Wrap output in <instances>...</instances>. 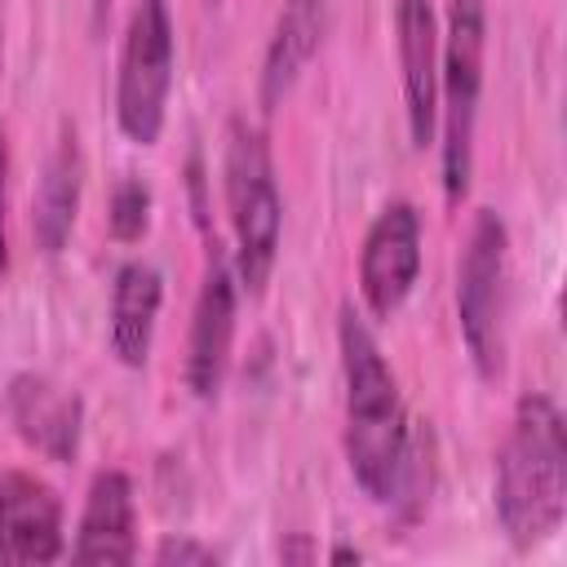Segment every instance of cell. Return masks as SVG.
I'll return each mask as SVG.
<instances>
[{
  "label": "cell",
  "mask_w": 567,
  "mask_h": 567,
  "mask_svg": "<svg viewBox=\"0 0 567 567\" xmlns=\"http://www.w3.org/2000/svg\"><path fill=\"white\" fill-rule=\"evenodd\" d=\"M496 518L518 549L549 540L567 518V434L549 394H523L496 452Z\"/></svg>",
  "instance_id": "2"
},
{
  "label": "cell",
  "mask_w": 567,
  "mask_h": 567,
  "mask_svg": "<svg viewBox=\"0 0 567 567\" xmlns=\"http://www.w3.org/2000/svg\"><path fill=\"white\" fill-rule=\"evenodd\" d=\"M133 527H137L133 478L124 470H102L89 483L71 554L80 563H133L137 558V532Z\"/></svg>",
  "instance_id": "12"
},
{
  "label": "cell",
  "mask_w": 567,
  "mask_h": 567,
  "mask_svg": "<svg viewBox=\"0 0 567 567\" xmlns=\"http://www.w3.org/2000/svg\"><path fill=\"white\" fill-rule=\"evenodd\" d=\"M155 563H177V567H208V563H217V554L208 549V545H195V540H186V536H164L159 540V549H155Z\"/></svg>",
  "instance_id": "17"
},
{
  "label": "cell",
  "mask_w": 567,
  "mask_h": 567,
  "mask_svg": "<svg viewBox=\"0 0 567 567\" xmlns=\"http://www.w3.org/2000/svg\"><path fill=\"white\" fill-rule=\"evenodd\" d=\"M106 226L120 244H137L151 226V186L142 177H124L115 182L111 190V213H106Z\"/></svg>",
  "instance_id": "16"
},
{
  "label": "cell",
  "mask_w": 567,
  "mask_h": 567,
  "mask_svg": "<svg viewBox=\"0 0 567 567\" xmlns=\"http://www.w3.org/2000/svg\"><path fill=\"white\" fill-rule=\"evenodd\" d=\"M235 301H239L235 266L217 244H208L199 297L190 310V337H186V390L195 399H217L226 381L230 346H235Z\"/></svg>",
  "instance_id": "7"
},
{
  "label": "cell",
  "mask_w": 567,
  "mask_h": 567,
  "mask_svg": "<svg viewBox=\"0 0 567 567\" xmlns=\"http://www.w3.org/2000/svg\"><path fill=\"white\" fill-rule=\"evenodd\" d=\"M4 177H9V146L0 137V279H4V261H9V248H4Z\"/></svg>",
  "instance_id": "18"
},
{
  "label": "cell",
  "mask_w": 567,
  "mask_h": 567,
  "mask_svg": "<svg viewBox=\"0 0 567 567\" xmlns=\"http://www.w3.org/2000/svg\"><path fill=\"white\" fill-rule=\"evenodd\" d=\"M337 341H341V377H346L350 474L377 505H394V492L403 483L408 452H412V425L399 394V377L390 372L377 337L350 306H341Z\"/></svg>",
  "instance_id": "1"
},
{
  "label": "cell",
  "mask_w": 567,
  "mask_h": 567,
  "mask_svg": "<svg viewBox=\"0 0 567 567\" xmlns=\"http://www.w3.org/2000/svg\"><path fill=\"white\" fill-rule=\"evenodd\" d=\"M323 27H328V0H284L270 44H266V62H261V106L275 111L292 84L301 80V71L310 66V58L323 44Z\"/></svg>",
  "instance_id": "14"
},
{
  "label": "cell",
  "mask_w": 567,
  "mask_h": 567,
  "mask_svg": "<svg viewBox=\"0 0 567 567\" xmlns=\"http://www.w3.org/2000/svg\"><path fill=\"white\" fill-rule=\"evenodd\" d=\"M159 301H164V275L151 261H124L115 270L111 310H106V319H111L106 337H111V354L124 368H142L151 359Z\"/></svg>",
  "instance_id": "13"
},
{
  "label": "cell",
  "mask_w": 567,
  "mask_h": 567,
  "mask_svg": "<svg viewBox=\"0 0 567 567\" xmlns=\"http://www.w3.org/2000/svg\"><path fill=\"white\" fill-rule=\"evenodd\" d=\"M403 111L412 146H430L439 133V13L434 0H394Z\"/></svg>",
  "instance_id": "9"
},
{
  "label": "cell",
  "mask_w": 567,
  "mask_h": 567,
  "mask_svg": "<svg viewBox=\"0 0 567 567\" xmlns=\"http://www.w3.org/2000/svg\"><path fill=\"white\" fill-rule=\"evenodd\" d=\"M4 408L27 447H35L49 461H75L84 434V403L71 390L53 385L49 377L22 372L9 381Z\"/></svg>",
  "instance_id": "11"
},
{
  "label": "cell",
  "mask_w": 567,
  "mask_h": 567,
  "mask_svg": "<svg viewBox=\"0 0 567 567\" xmlns=\"http://www.w3.org/2000/svg\"><path fill=\"white\" fill-rule=\"evenodd\" d=\"M416 275H421V213L408 199H394L372 217L359 252V292L372 319H390L408 301Z\"/></svg>",
  "instance_id": "8"
},
{
  "label": "cell",
  "mask_w": 567,
  "mask_h": 567,
  "mask_svg": "<svg viewBox=\"0 0 567 567\" xmlns=\"http://www.w3.org/2000/svg\"><path fill=\"white\" fill-rule=\"evenodd\" d=\"M359 558H363V549H350V545L332 549V563H359Z\"/></svg>",
  "instance_id": "19"
},
{
  "label": "cell",
  "mask_w": 567,
  "mask_h": 567,
  "mask_svg": "<svg viewBox=\"0 0 567 567\" xmlns=\"http://www.w3.org/2000/svg\"><path fill=\"white\" fill-rule=\"evenodd\" d=\"M62 558V501L58 492L27 474H0V563H53Z\"/></svg>",
  "instance_id": "10"
},
{
  "label": "cell",
  "mask_w": 567,
  "mask_h": 567,
  "mask_svg": "<svg viewBox=\"0 0 567 567\" xmlns=\"http://www.w3.org/2000/svg\"><path fill=\"white\" fill-rule=\"evenodd\" d=\"M226 208L235 230V279L257 297L279 257L284 199L275 186L266 133L248 120H230L226 128Z\"/></svg>",
  "instance_id": "4"
},
{
  "label": "cell",
  "mask_w": 567,
  "mask_h": 567,
  "mask_svg": "<svg viewBox=\"0 0 567 567\" xmlns=\"http://www.w3.org/2000/svg\"><path fill=\"white\" fill-rule=\"evenodd\" d=\"M505 279H509V230L492 208H478L461 270H456V319L478 377L496 381L505 368Z\"/></svg>",
  "instance_id": "5"
},
{
  "label": "cell",
  "mask_w": 567,
  "mask_h": 567,
  "mask_svg": "<svg viewBox=\"0 0 567 567\" xmlns=\"http://www.w3.org/2000/svg\"><path fill=\"white\" fill-rule=\"evenodd\" d=\"M487 9L483 0H447V27L439 44V120H443V195L461 204L474 177V124L483 97Z\"/></svg>",
  "instance_id": "3"
},
{
  "label": "cell",
  "mask_w": 567,
  "mask_h": 567,
  "mask_svg": "<svg viewBox=\"0 0 567 567\" xmlns=\"http://www.w3.org/2000/svg\"><path fill=\"white\" fill-rule=\"evenodd\" d=\"M173 89V13L168 0H137L124 53H120V80H115V120L128 142L155 146L164 133Z\"/></svg>",
  "instance_id": "6"
},
{
  "label": "cell",
  "mask_w": 567,
  "mask_h": 567,
  "mask_svg": "<svg viewBox=\"0 0 567 567\" xmlns=\"http://www.w3.org/2000/svg\"><path fill=\"white\" fill-rule=\"evenodd\" d=\"M80 186H84V155L75 142V128H62L58 151L44 164V177L35 190V213H31V230H35L40 252L58 257L66 248L71 226H75V208H80Z\"/></svg>",
  "instance_id": "15"
}]
</instances>
